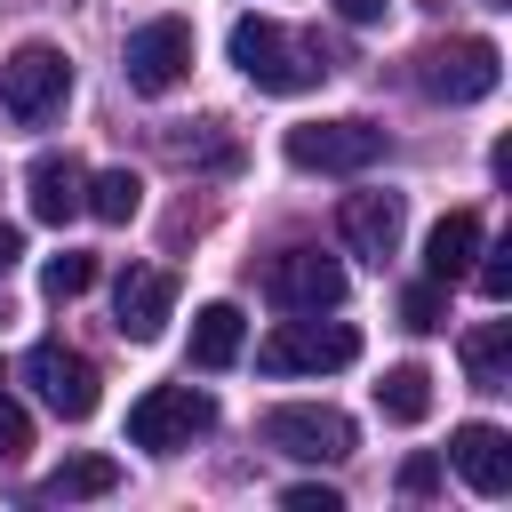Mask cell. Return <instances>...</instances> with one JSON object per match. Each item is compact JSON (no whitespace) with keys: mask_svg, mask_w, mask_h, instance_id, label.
I'll list each match as a JSON object with an SVG mask.
<instances>
[{"mask_svg":"<svg viewBox=\"0 0 512 512\" xmlns=\"http://www.w3.org/2000/svg\"><path fill=\"white\" fill-rule=\"evenodd\" d=\"M64 96H72V56H64L56 40L8 48V64H0V104H8L16 128H48V120L64 112Z\"/></svg>","mask_w":512,"mask_h":512,"instance_id":"6da1fadb","label":"cell"},{"mask_svg":"<svg viewBox=\"0 0 512 512\" xmlns=\"http://www.w3.org/2000/svg\"><path fill=\"white\" fill-rule=\"evenodd\" d=\"M280 152H288V168H312V176H368L392 152V136L376 120H296L280 136Z\"/></svg>","mask_w":512,"mask_h":512,"instance_id":"7a4b0ae2","label":"cell"},{"mask_svg":"<svg viewBox=\"0 0 512 512\" xmlns=\"http://www.w3.org/2000/svg\"><path fill=\"white\" fill-rule=\"evenodd\" d=\"M352 360H360V328L320 320V312H296V320H280L256 344V368L264 376H328V368H352Z\"/></svg>","mask_w":512,"mask_h":512,"instance_id":"3957f363","label":"cell"},{"mask_svg":"<svg viewBox=\"0 0 512 512\" xmlns=\"http://www.w3.org/2000/svg\"><path fill=\"white\" fill-rule=\"evenodd\" d=\"M232 64H240L264 96H304V88L328 72L320 48H296L272 16H240V24H232Z\"/></svg>","mask_w":512,"mask_h":512,"instance_id":"277c9868","label":"cell"},{"mask_svg":"<svg viewBox=\"0 0 512 512\" xmlns=\"http://www.w3.org/2000/svg\"><path fill=\"white\" fill-rule=\"evenodd\" d=\"M208 424H216V400H208V392H192V384H152V392L128 408V440H136V448H152V456L192 448Z\"/></svg>","mask_w":512,"mask_h":512,"instance_id":"5b68a950","label":"cell"},{"mask_svg":"<svg viewBox=\"0 0 512 512\" xmlns=\"http://www.w3.org/2000/svg\"><path fill=\"white\" fill-rule=\"evenodd\" d=\"M256 440L280 448V456H304V464H336V456H352V416H344V408L288 400V408H264Z\"/></svg>","mask_w":512,"mask_h":512,"instance_id":"8992f818","label":"cell"},{"mask_svg":"<svg viewBox=\"0 0 512 512\" xmlns=\"http://www.w3.org/2000/svg\"><path fill=\"white\" fill-rule=\"evenodd\" d=\"M120 72H128L136 96H168V88L192 72V24H184V16H152V24H136L128 48H120Z\"/></svg>","mask_w":512,"mask_h":512,"instance_id":"52a82bcc","label":"cell"},{"mask_svg":"<svg viewBox=\"0 0 512 512\" xmlns=\"http://www.w3.org/2000/svg\"><path fill=\"white\" fill-rule=\"evenodd\" d=\"M24 384H32L64 424H80V416L96 408V360H88V352H72L64 336H40V344L24 352Z\"/></svg>","mask_w":512,"mask_h":512,"instance_id":"ba28073f","label":"cell"},{"mask_svg":"<svg viewBox=\"0 0 512 512\" xmlns=\"http://www.w3.org/2000/svg\"><path fill=\"white\" fill-rule=\"evenodd\" d=\"M264 288H272L280 312H336L344 304V264L320 256V248H280L264 264Z\"/></svg>","mask_w":512,"mask_h":512,"instance_id":"9c48e42d","label":"cell"},{"mask_svg":"<svg viewBox=\"0 0 512 512\" xmlns=\"http://www.w3.org/2000/svg\"><path fill=\"white\" fill-rule=\"evenodd\" d=\"M496 80H504L496 40H448V48L424 56V96H440V104H480Z\"/></svg>","mask_w":512,"mask_h":512,"instance_id":"30bf717a","label":"cell"},{"mask_svg":"<svg viewBox=\"0 0 512 512\" xmlns=\"http://www.w3.org/2000/svg\"><path fill=\"white\" fill-rule=\"evenodd\" d=\"M400 224H408L400 192H344V208H336V240H344L360 264H384V256L400 248Z\"/></svg>","mask_w":512,"mask_h":512,"instance_id":"8fae6325","label":"cell"},{"mask_svg":"<svg viewBox=\"0 0 512 512\" xmlns=\"http://www.w3.org/2000/svg\"><path fill=\"white\" fill-rule=\"evenodd\" d=\"M168 312H176V280H168L160 264H128V272L112 280V320H120L128 344H152V336L168 328Z\"/></svg>","mask_w":512,"mask_h":512,"instance_id":"7c38bea8","label":"cell"},{"mask_svg":"<svg viewBox=\"0 0 512 512\" xmlns=\"http://www.w3.org/2000/svg\"><path fill=\"white\" fill-rule=\"evenodd\" d=\"M448 464L464 472V488H472V496H512V440H504L496 424H456Z\"/></svg>","mask_w":512,"mask_h":512,"instance_id":"4fadbf2b","label":"cell"},{"mask_svg":"<svg viewBox=\"0 0 512 512\" xmlns=\"http://www.w3.org/2000/svg\"><path fill=\"white\" fill-rule=\"evenodd\" d=\"M24 200H32L40 224H72L80 200H88V168H80L72 152H40V160L24 168Z\"/></svg>","mask_w":512,"mask_h":512,"instance_id":"5bb4252c","label":"cell"},{"mask_svg":"<svg viewBox=\"0 0 512 512\" xmlns=\"http://www.w3.org/2000/svg\"><path fill=\"white\" fill-rule=\"evenodd\" d=\"M480 256V216L472 208H448L432 232H424V280H464Z\"/></svg>","mask_w":512,"mask_h":512,"instance_id":"9a60e30c","label":"cell"},{"mask_svg":"<svg viewBox=\"0 0 512 512\" xmlns=\"http://www.w3.org/2000/svg\"><path fill=\"white\" fill-rule=\"evenodd\" d=\"M240 344H248L240 304H200V312H192V368H232Z\"/></svg>","mask_w":512,"mask_h":512,"instance_id":"2e32d148","label":"cell"},{"mask_svg":"<svg viewBox=\"0 0 512 512\" xmlns=\"http://www.w3.org/2000/svg\"><path fill=\"white\" fill-rule=\"evenodd\" d=\"M112 488H120V464L112 456H64L40 480V504H80V496H112Z\"/></svg>","mask_w":512,"mask_h":512,"instance_id":"e0dca14e","label":"cell"},{"mask_svg":"<svg viewBox=\"0 0 512 512\" xmlns=\"http://www.w3.org/2000/svg\"><path fill=\"white\" fill-rule=\"evenodd\" d=\"M464 376L480 392H504L512 384V320H488V328L464 336Z\"/></svg>","mask_w":512,"mask_h":512,"instance_id":"ac0fdd59","label":"cell"},{"mask_svg":"<svg viewBox=\"0 0 512 512\" xmlns=\"http://www.w3.org/2000/svg\"><path fill=\"white\" fill-rule=\"evenodd\" d=\"M376 408H384V424H424V416H432V368H416V360L384 368Z\"/></svg>","mask_w":512,"mask_h":512,"instance_id":"d6986e66","label":"cell"},{"mask_svg":"<svg viewBox=\"0 0 512 512\" xmlns=\"http://www.w3.org/2000/svg\"><path fill=\"white\" fill-rule=\"evenodd\" d=\"M136 208H144V176H136V168H96V176H88L80 216H96V224H128Z\"/></svg>","mask_w":512,"mask_h":512,"instance_id":"ffe728a7","label":"cell"},{"mask_svg":"<svg viewBox=\"0 0 512 512\" xmlns=\"http://www.w3.org/2000/svg\"><path fill=\"white\" fill-rule=\"evenodd\" d=\"M160 152H168L176 168H232V144H224L208 120H200V128H192V120H184V128H168V136H160Z\"/></svg>","mask_w":512,"mask_h":512,"instance_id":"44dd1931","label":"cell"},{"mask_svg":"<svg viewBox=\"0 0 512 512\" xmlns=\"http://www.w3.org/2000/svg\"><path fill=\"white\" fill-rule=\"evenodd\" d=\"M40 288H48V304H72V296H88V288H96V256H80V248H64V256H48V272H40Z\"/></svg>","mask_w":512,"mask_h":512,"instance_id":"7402d4cb","label":"cell"},{"mask_svg":"<svg viewBox=\"0 0 512 512\" xmlns=\"http://www.w3.org/2000/svg\"><path fill=\"white\" fill-rule=\"evenodd\" d=\"M400 328H416V336L448 328V280H416V288L400 296Z\"/></svg>","mask_w":512,"mask_h":512,"instance_id":"603a6c76","label":"cell"},{"mask_svg":"<svg viewBox=\"0 0 512 512\" xmlns=\"http://www.w3.org/2000/svg\"><path fill=\"white\" fill-rule=\"evenodd\" d=\"M472 280H480V296H488V304H504V296H512V240H496V248L472 264Z\"/></svg>","mask_w":512,"mask_h":512,"instance_id":"cb8c5ba5","label":"cell"},{"mask_svg":"<svg viewBox=\"0 0 512 512\" xmlns=\"http://www.w3.org/2000/svg\"><path fill=\"white\" fill-rule=\"evenodd\" d=\"M24 448H32V416H24V408L0 392V464H16Z\"/></svg>","mask_w":512,"mask_h":512,"instance_id":"d4e9b609","label":"cell"},{"mask_svg":"<svg viewBox=\"0 0 512 512\" xmlns=\"http://www.w3.org/2000/svg\"><path fill=\"white\" fill-rule=\"evenodd\" d=\"M400 488H408V496H432V488H440V456H408V464H400Z\"/></svg>","mask_w":512,"mask_h":512,"instance_id":"484cf974","label":"cell"},{"mask_svg":"<svg viewBox=\"0 0 512 512\" xmlns=\"http://www.w3.org/2000/svg\"><path fill=\"white\" fill-rule=\"evenodd\" d=\"M280 504H288V512H344V496H336V488H288Z\"/></svg>","mask_w":512,"mask_h":512,"instance_id":"4316f807","label":"cell"},{"mask_svg":"<svg viewBox=\"0 0 512 512\" xmlns=\"http://www.w3.org/2000/svg\"><path fill=\"white\" fill-rule=\"evenodd\" d=\"M336 16H344V24H376V16H384V0H336Z\"/></svg>","mask_w":512,"mask_h":512,"instance_id":"83f0119b","label":"cell"},{"mask_svg":"<svg viewBox=\"0 0 512 512\" xmlns=\"http://www.w3.org/2000/svg\"><path fill=\"white\" fill-rule=\"evenodd\" d=\"M16 256H24V232H16V224H0V272H8Z\"/></svg>","mask_w":512,"mask_h":512,"instance_id":"f1b7e54d","label":"cell"},{"mask_svg":"<svg viewBox=\"0 0 512 512\" xmlns=\"http://www.w3.org/2000/svg\"><path fill=\"white\" fill-rule=\"evenodd\" d=\"M496 8H512V0H496Z\"/></svg>","mask_w":512,"mask_h":512,"instance_id":"f546056e","label":"cell"}]
</instances>
